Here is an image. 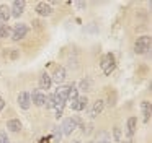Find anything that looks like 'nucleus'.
<instances>
[{
  "mask_svg": "<svg viewBox=\"0 0 152 143\" xmlns=\"http://www.w3.org/2000/svg\"><path fill=\"white\" fill-rule=\"evenodd\" d=\"M8 57H10V58H18V57H20V51H17V49H10Z\"/></svg>",
  "mask_w": 152,
  "mask_h": 143,
  "instance_id": "nucleus-22",
  "label": "nucleus"
},
{
  "mask_svg": "<svg viewBox=\"0 0 152 143\" xmlns=\"http://www.w3.org/2000/svg\"><path fill=\"white\" fill-rule=\"evenodd\" d=\"M103 107H105V101H103V99H96L95 103H93L92 109H90V117H92V119H95L98 114H102Z\"/></svg>",
  "mask_w": 152,
  "mask_h": 143,
  "instance_id": "nucleus-11",
  "label": "nucleus"
},
{
  "mask_svg": "<svg viewBox=\"0 0 152 143\" xmlns=\"http://www.w3.org/2000/svg\"><path fill=\"white\" fill-rule=\"evenodd\" d=\"M90 143H95V142H90Z\"/></svg>",
  "mask_w": 152,
  "mask_h": 143,
  "instance_id": "nucleus-29",
  "label": "nucleus"
},
{
  "mask_svg": "<svg viewBox=\"0 0 152 143\" xmlns=\"http://www.w3.org/2000/svg\"><path fill=\"white\" fill-rule=\"evenodd\" d=\"M123 143H132V140H124Z\"/></svg>",
  "mask_w": 152,
  "mask_h": 143,
  "instance_id": "nucleus-26",
  "label": "nucleus"
},
{
  "mask_svg": "<svg viewBox=\"0 0 152 143\" xmlns=\"http://www.w3.org/2000/svg\"><path fill=\"white\" fill-rule=\"evenodd\" d=\"M7 129L12 130V132H20L21 130V122L18 119H12L7 122Z\"/></svg>",
  "mask_w": 152,
  "mask_h": 143,
  "instance_id": "nucleus-16",
  "label": "nucleus"
},
{
  "mask_svg": "<svg viewBox=\"0 0 152 143\" xmlns=\"http://www.w3.org/2000/svg\"><path fill=\"white\" fill-rule=\"evenodd\" d=\"M147 51H151V36H141V38L136 39V44H134V52L136 54L142 55Z\"/></svg>",
  "mask_w": 152,
  "mask_h": 143,
  "instance_id": "nucleus-1",
  "label": "nucleus"
},
{
  "mask_svg": "<svg viewBox=\"0 0 152 143\" xmlns=\"http://www.w3.org/2000/svg\"><path fill=\"white\" fill-rule=\"evenodd\" d=\"M0 143H10V140H8L7 133H4V132H0Z\"/></svg>",
  "mask_w": 152,
  "mask_h": 143,
  "instance_id": "nucleus-23",
  "label": "nucleus"
},
{
  "mask_svg": "<svg viewBox=\"0 0 152 143\" xmlns=\"http://www.w3.org/2000/svg\"><path fill=\"white\" fill-rule=\"evenodd\" d=\"M44 106L48 107V109H53L54 107V96L51 94V96H46V103H44Z\"/></svg>",
  "mask_w": 152,
  "mask_h": 143,
  "instance_id": "nucleus-20",
  "label": "nucleus"
},
{
  "mask_svg": "<svg viewBox=\"0 0 152 143\" xmlns=\"http://www.w3.org/2000/svg\"><path fill=\"white\" fill-rule=\"evenodd\" d=\"M36 13L39 16H49L51 13H53V6H51V3H48V2H39L36 5Z\"/></svg>",
  "mask_w": 152,
  "mask_h": 143,
  "instance_id": "nucleus-7",
  "label": "nucleus"
},
{
  "mask_svg": "<svg viewBox=\"0 0 152 143\" xmlns=\"http://www.w3.org/2000/svg\"><path fill=\"white\" fill-rule=\"evenodd\" d=\"M115 140H116V142H119V140H121V132H119L118 127H115Z\"/></svg>",
  "mask_w": 152,
  "mask_h": 143,
  "instance_id": "nucleus-24",
  "label": "nucleus"
},
{
  "mask_svg": "<svg viewBox=\"0 0 152 143\" xmlns=\"http://www.w3.org/2000/svg\"><path fill=\"white\" fill-rule=\"evenodd\" d=\"M79 122H80L79 119H72V117L66 119L62 122V125H61V132H62V135H72V132L77 129Z\"/></svg>",
  "mask_w": 152,
  "mask_h": 143,
  "instance_id": "nucleus-3",
  "label": "nucleus"
},
{
  "mask_svg": "<svg viewBox=\"0 0 152 143\" xmlns=\"http://www.w3.org/2000/svg\"><path fill=\"white\" fill-rule=\"evenodd\" d=\"M74 143H82V142H74Z\"/></svg>",
  "mask_w": 152,
  "mask_h": 143,
  "instance_id": "nucleus-27",
  "label": "nucleus"
},
{
  "mask_svg": "<svg viewBox=\"0 0 152 143\" xmlns=\"http://www.w3.org/2000/svg\"><path fill=\"white\" fill-rule=\"evenodd\" d=\"M64 80H66V68H64V67H57L56 70H54L53 77H51V81L61 84Z\"/></svg>",
  "mask_w": 152,
  "mask_h": 143,
  "instance_id": "nucleus-9",
  "label": "nucleus"
},
{
  "mask_svg": "<svg viewBox=\"0 0 152 143\" xmlns=\"http://www.w3.org/2000/svg\"><path fill=\"white\" fill-rule=\"evenodd\" d=\"M136 124H137V119L136 117H129L128 119V125H126V132H128V135L129 136H132L134 135V132H136Z\"/></svg>",
  "mask_w": 152,
  "mask_h": 143,
  "instance_id": "nucleus-15",
  "label": "nucleus"
},
{
  "mask_svg": "<svg viewBox=\"0 0 152 143\" xmlns=\"http://www.w3.org/2000/svg\"><path fill=\"white\" fill-rule=\"evenodd\" d=\"M51 75L49 73H41V77H39V90H49L51 88Z\"/></svg>",
  "mask_w": 152,
  "mask_h": 143,
  "instance_id": "nucleus-13",
  "label": "nucleus"
},
{
  "mask_svg": "<svg viewBox=\"0 0 152 143\" xmlns=\"http://www.w3.org/2000/svg\"><path fill=\"white\" fill-rule=\"evenodd\" d=\"M79 98V90H77L74 84H70L69 86V94H67V101H74Z\"/></svg>",
  "mask_w": 152,
  "mask_h": 143,
  "instance_id": "nucleus-17",
  "label": "nucleus"
},
{
  "mask_svg": "<svg viewBox=\"0 0 152 143\" xmlns=\"http://www.w3.org/2000/svg\"><path fill=\"white\" fill-rule=\"evenodd\" d=\"M51 138H54L56 142H61V138H62V132H61V129H54L53 135H51Z\"/></svg>",
  "mask_w": 152,
  "mask_h": 143,
  "instance_id": "nucleus-19",
  "label": "nucleus"
},
{
  "mask_svg": "<svg viewBox=\"0 0 152 143\" xmlns=\"http://www.w3.org/2000/svg\"><path fill=\"white\" fill-rule=\"evenodd\" d=\"M141 107H142V116H144V122L147 124L151 120V116H152V104L149 101H142L141 103Z\"/></svg>",
  "mask_w": 152,
  "mask_h": 143,
  "instance_id": "nucleus-12",
  "label": "nucleus"
},
{
  "mask_svg": "<svg viewBox=\"0 0 152 143\" xmlns=\"http://www.w3.org/2000/svg\"><path fill=\"white\" fill-rule=\"evenodd\" d=\"M87 103H88L87 96H82V98H77V99L70 101V107H72L74 110H83L87 107Z\"/></svg>",
  "mask_w": 152,
  "mask_h": 143,
  "instance_id": "nucleus-10",
  "label": "nucleus"
},
{
  "mask_svg": "<svg viewBox=\"0 0 152 143\" xmlns=\"http://www.w3.org/2000/svg\"><path fill=\"white\" fill-rule=\"evenodd\" d=\"M18 104H20L21 109H30L31 106V98H30V93H26V91H21L20 94H18Z\"/></svg>",
  "mask_w": 152,
  "mask_h": 143,
  "instance_id": "nucleus-8",
  "label": "nucleus"
},
{
  "mask_svg": "<svg viewBox=\"0 0 152 143\" xmlns=\"http://www.w3.org/2000/svg\"><path fill=\"white\" fill-rule=\"evenodd\" d=\"M31 98V103L34 104V106H44V103H46V94L41 93L39 90H33V93L30 94Z\"/></svg>",
  "mask_w": 152,
  "mask_h": 143,
  "instance_id": "nucleus-5",
  "label": "nucleus"
},
{
  "mask_svg": "<svg viewBox=\"0 0 152 143\" xmlns=\"http://www.w3.org/2000/svg\"><path fill=\"white\" fill-rule=\"evenodd\" d=\"M80 88H82L83 91H90V81L88 80H82L80 81Z\"/></svg>",
  "mask_w": 152,
  "mask_h": 143,
  "instance_id": "nucleus-21",
  "label": "nucleus"
},
{
  "mask_svg": "<svg viewBox=\"0 0 152 143\" xmlns=\"http://www.w3.org/2000/svg\"><path fill=\"white\" fill-rule=\"evenodd\" d=\"M116 67V60H115V55L113 54H106L105 57L102 58V70L105 75H111L115 72Z\"/></svg>",
  "mask_w": 152,
  "mask_h": 143,
  "instance_id": "nucleus-2",
  "label": "nucleus"
},
{
  "mask_svg": "<svg viewBox=\"0 0 152 143\" xmlns=\"http://www.w3.org/2000/svg\"><path fill=\"white\" fill-rule=\"evenodd\" d=\"M102 143H110V142H102Z\"/></svg>",
  "mask_w": 152,
  "mask_h": 143,
  "instance_id": "nucleus-28",
  "label": "nucleus"
},
{
  "mask_svg": "<svg viewBox=\"0 0 152 143\" xmlns=\"http://www.w3.org/2000/svg\"><path fill=\"white\" fill-rule=\"evenodd\" d=\"M26 34H28V26L25 25V23H18V25L12 29V39H13V41H20V39H23Z\"/></svg>",
  "mask_w": 152,
  "mask_h": 143,
  "instance_id": "nucleus-4",
  "label": "nucleus"
},
{
  "mask_svg": "<svg viewBox=\"0 0 152 143\" xmlns=\"http://www.w3.org/2000/svg\"><path fill=\"white\" fill-rule=\"evenodd\" d=\"M10 28H8V25H5V23H0V39L7 38L8 34H10Z\"/></svg>",
  "mask_w": 152,
  "mask_h": 143,
  "instance_id": "nucleus-18",
  "label": "nucleus"
},
{
  "mask_svg": "<svg viewBox=\"0 0 152 143\" xmlns=\"http://www.w3.org/2000/svg\"><path fill=\"white\" fill-rule=\"evenodd\" d=\"M25 6H26V2H25V0H15L13 5H12V8H10L12 16L18 18V16H20L21 13L25 12Z\"/></svg>",
  "mask_w": 152,
  "mask_h": 143,
  "instance_id": "nucleus-6",
  "label": "nucleus"
},
{
  "mask_svg": "<svg viewBox=\"0 0 152 143\" xmlns=\"http://www.w3.org/2000/svg\"><path fill=\"white\" fill-rule=\"evenodd\" d=\"M12 13H10V8L7 5H0V23H7L10 20Z\"/></svg>",
  "mask_w": 152,
  "mask_h": 143,
  "instance_id": "nucleus-14",
  "label": "nucleus"
},
{
  "mask_svg": "<svg viewBox=\"0 0 152 143\" xmlns=\"http://www.w3.org/2000/svg\"><path fill=\"white\" fill-rule=\"evenodd\" d=\"M4 107H5V101H4V98L0 96V110L4 109Z\"/></svg>",
  "mask_w": 152,
  "mask_h": 143,
  "instance_id": "nucleus-25",
  "label": "nucleus"
}]
</instances>
